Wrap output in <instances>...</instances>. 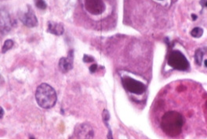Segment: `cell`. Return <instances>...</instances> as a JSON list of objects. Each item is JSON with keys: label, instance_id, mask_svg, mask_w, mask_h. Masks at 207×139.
Returning <instances> with one entry per match:
<instances>
[{"label": "cell", "instance_id": "obj_7", "mask_svg": "<svg viewBox=\"0 0 207 139\" xmlns=\"http://www.w3.org/2000/svg\"><path fill=\"white\" fill-rule=\"evenodd\" d=\"M86 5L93 14H100L104 10V5L101 0H86Z\"/></svg>", "mask_w": 207, "mask_h": 139}, {"label": "cell", "instance_id": "obj_10", "mask_svg": "<svg viewBox=\"0 0 207 139\" xmlns=\"http://www.w3.org/2000/svg\"><path fill=\"white\" fill-rule=\"evenodd\" d=\"M10 20L9 16L4 12L0 13V30L2 31H7L10 30Z\"/></svg>", "mask_w": 207, "mask_h": 139}, {"label": "cell", "instance_id": "obj_15", "mask_svg": "<svg viewBox=\"0 0 207 139\" xmlns=\"http://www.w3.org/2000/svg\"><path fill=\"white\" fill-rule=\"evenodd\" d=\"M102 116H103V120H104V122L105 123V124L107 125V127H108V122L109 119H110V114H109V112L107 110H104L103 111V115H102Z\"/></svg>", "mask_w": 207, "mask_h": 139}, {"label": "cell", "instance_id": "obj_13", "mask_svg": "<svg viewBox=\"0 0 207 139\" xmlns=\"http://www.w3.org/2000/svg\"><path fill=\"white\" fill-rule=\"evenodd\" d=\"M13 46V42L12 41V40H6L5 42H4V44H3V49H2V53H6L8 50H10L11 49V48Z\"/></svg>", "mask_w": 207, "mask_h": 139}, {"label": "cell", "instance_id": "obj_5", "mask_svg": "<svg viewBox=\"0 0 207 139\" xmlns=\"http://www.w3.org/2000/svg\"><path fill=\"white\" fill-rule=\"evenodd\" d=\"M75 134L78 139H93L94 131L90 123H83L75 127Z\"/></svg>", "mask_w": 207, "mask_h": 139}, {"label": "cell", "instance_id": "obj_8", "mask_svg": "<svg viewBox=\"0 0 207 139\" xmlns=\"http://www.w3.org/2000/svg\"><path fill=\"white\" fill-rule=\"evenodd\" d=\"M59 67L61 72L67 73L73 68V52H69L68 57H62L59 61Z\"/></svg>", "mask_w": 207, "mask_h": 139}, {"label": "cell", "instance_id": "obj_12", "mask_svg": "<svg viewBox=\"0 0 207 139\" xmlns=\"http://www.w3.org/2000/svg\"><path fill=\"white\" fill-rule=\"evenodd\" d=\"M202 34H203V30L201 27H199L193 28L191 31V35L193 38H195L202 37Z\"/></svg>", "mask_w": 207, "mask_h": 139}, {"label": "cell", "instance_id": "obj_4", "mask_svg": "<svg viewBox=\"0 0 207 139\" xmlns=\"http://www.w3.org/2000/svg\"><path fill=\"white\" fill-rule=\"evenodd\" d=\"M122 81L123 86L127 91L131 93L137 94H143L146 90L145 85L141 82L136 81L133 78H131L130 77H124L122 78Z\"/></svg>", "mask_w": 207, "mask_h": 139}, {"label": "cell", "instance_id": "obj_21", "mask_svg": "<svg viewBox=\"0 0 207 139\" xmlns=\"http://www.w3.org/2000/svg\"><path fill=\"white\" fill-rule=\"evenodd\" d=\"M205 2H206V3H205L204 4H203V5H205L206 7H207V0H206V1H205Z\"/></svg>", "mask_w": 207, "mask_h": 139}, {"label": "cell", "instance_id": "obj_9", "mask_svg": "<svg viewBox=\"0 0 207 139\" xmlns=\"http://www.w3.org/2000/svg\"><path fill=\"white\" fill-rule=\"evenodd\" d=\"M48 32L55 35H61L64 34V28L63 24L55 23L53 21H50L48 24Z\"/></svg>", "mask_w": 207, "mask_h": 139}, {"label": "cell", "instance_id": "obj_20", "mask_svg": "<svg viewBox=\"0 0 207 139\" xmlns=\"http://www.w3.org/2000/svg\"><path fill=\"white\" fill-rule=\"evenodd\" d=\"M191 18H192L193 21H196L198 16H197V15H195V14H191Z\"/></svg>", "mask_w": 207, "mask_h": 139}, {"label": "cell", "instance_id": "obj_11", "mask_svg": "<svg viewBox=\"0 0 207 139\" xmlns=\"http://www.w3.org/2000/svg\"><path fill=\"white\" fill-rule=\"evenodd\" d=\"M203 51L202 49H198L195 53V61L197 63V65L201 66L202 63V60H203Z\"/></svg>", "mask_w": 207, "mask_h": 139}, {"label": "cell", "instance_id": "obj_16", "mask_svg": "<svg viewBox=\"0 0 207 139\" xmlns=\"http://www.w3.org/2000/svg\"><path fill=\"white\" fill-rule=\"evenodd\" d=\"M94 60L92 56H90V55H84V57H83V62L85 63H93Z\"/></svg>", "mask_w": 207, "mask_h": 139}, {"label": "cell", "instance_id": "obj_2", "mask_svg": "<svg viewBox=\"0 0 207 139\" xmlns=\"http://www.w3.org/2000/svg\"><path fill=\"white\" fill-rule=\"evenodd\" d=\"M35 99L40 107L50 109L55 105L57 97L55 90L50 85L43 83L40 84L36 89Z\"/></svg>", "mask_w": 207, "mask_h": 139}, {"label": "cell", "instance_id": "obj_14", "mask_svg": "<svg viewBox=\"0 0 207 139\" xmlns=\"http://www.w3.org/2000/svg\"><path fill=\"white\" fill-rule=\"evenodd\" d=\"M34 3H35V5L40 10H45L47 7V5L44 0H34Z\"/></svg>", "mask_w": 207, "mask_h": 139}, {"label": "cell", "instance_id": "obj_23", "mask_svg": "<svg viewBox=\"0 0 207 139\" xmlns=\"http://www.w3.org/2000/svg\"><path fill=\"white\" fill-rule=\"evenodd\" d=\"M160 1H162V0H160Z\"/></svg>", "mask_w": 207, "mask_h": 139}, {"label": "cell", "instance_id": "obj_1", "mask_svg": "<svg viewBox=\"0 0 207 139\" xmlns=\"http://www.w3.org/2000/svg\"><path fill=\"white\" fill-rule=\"evenodd\" d=\"M184 123L183 115L176 111L164 113L161 120V127L166 134L170 137H176L181 134Z\"/></svg>", "mask_w": 207, "mask_h": 139}, {"label": "cell", "instance_id": "obj_24", "mask_svg": "<svg viewBox=\"0 0 207 139\" xmlns=\"http://www.w3.org/2000/svg\"><path fill=\"white\" fill-rule=\"evenodd\" d=\"M31 139H33V138H31Z\"/></svg>", "mask_w": 207, "mask_h": 139}, {"label": "cell", "instance_id": "obj_19", "mask_svg": "<svg viewBox=\"0 0 207 139\" xmlns=\"http://www.w3.org/2000/svg\"><path fill=\"white\" fill-rule=\"evenodd\" d=\"M3 115H4V110H3V108L0 106V119L3 118Z\"/></svg>", "mask_w": 207, "mask_h": 139}, {"label": "cell", "instance_id": "obj_3", "mask_svg": "<svg viewBox=\"0 0 207 139\" xmlns=\"http://www.w3.org/2000/svg\"><path fill=\"white\" fill-rule=\"evenodd\" d=\"M168 63L172 68L178 71H187L189 68V63L186 57L180 51H172L168 57Z\"/></svg>", "mask_w": 207, "mask_h": 139}, {"label": "cell", "instance_id": "obj_6", "mask_svg": "<svg viewBox=\"0 0 207 139\" xmlns=\"http://www.w3.org/2000/svg\"><path fill=\"white\" fill-rule=\"evenodd\" d=\"M19 18L23 24L29 27H34L37 26V17L34 15V11L31 8V6L28 8V10L25 13H19Z\"/></svg>", "mask_w": 207, "mask_h": 139}, {"label": "cell", "instance_id": "obj_17", "mask_svg": "<svg viewBox=\"0 0 207 139\" xmlns=\"http://www.w3.org/2000/svg\"><path fill=\"white\" fill-rule=\"evenodd\" d=\"M97 70V65L96 63H93L90 66V73H95V71Z\"/></svg>", "mask_w": 207, "mask_h": 139}, {"label": "cell", "instance_id": "obj_22", "mask_svg": "<svg viewBox=\"0 0 207 139\" xmlns=\"http://www.w3.org/2000/svg\"><path fill=\"white\" fill-rule=\"evenodd\" d=\"M205 66H206V67H207V60H205Z\"/></svg>", "mask_w": 207, "mask_h": 139}, {"label": "cell", "instance_id": "obj_18", "mask_svg": "<svg viewBox=\"0 0 207 139\" xmlns=\"http://www.w3.org/2000/svg\"><path fill=\"white\" fill-rule=\"evenodd\" d=\"M108 127V139H113V136H112V130L110 129V127Z\"/></svg>", "mask_w": 207, "mask_h": 139}]
</instances>
